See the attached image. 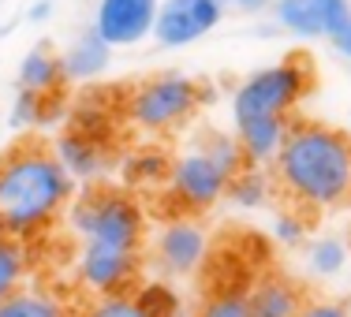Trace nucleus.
<instances>
[{
	"label": "nucleus",
	"mask_w": 351,
	"mask_h": 317,
	"mask_svg": "<svg viewBox=\"0 0 351 317\" xmlns=\"http://www.w3.org/2000/svg\"><path fill=\"white\" fill-rule=\"evenodd\" d=\"M221 8L236 15H258V12H269L273 0H221Z\"/></svg>",
	"instance_id": "25"
},
{
	"label": "nucleus",
	"mask_w": 351,
	"mask_h": 317,
	"mask_svg": "<svg viewBox=\"0 0 351 317\" xmlns=\"http://www.w3.org/2000/svg\"><path fill=\"white\" fill-rule=\"evenodd\" d=\"M71 231L79 239L75 254V277L86 291L97 295H120L138 280L142 257V210L128 194L116 190H86L71 205Z\"/></svg>",
	"instance_id": "1"
},
{
	"label": "nucleus",
	"mask_w": 351,
	"mask_h": 317,
	"mask_svg": "<svg viewBox=\"0 0 351 317\" xmlns=\"http://www.w3.org/2000/svg\"><path fill=\"white\" fill-rule=\"evenodd\" d=\"M0 138H4V123H0Z\"/></svg>",
	"instance_id": "28"
},
{
	"label": "nucleus",
	"mask_w": 351,
	"mask_h": 317,
	"mask_svg": "<svg viewBox=\"0 0 351 317\" xmlns=\"http://www.w3.org/2000/svg\"><path fill=\"white\" fill-rule=\"evenodd\" d=\"M108 60H112V49L105 45L101 38H97V30L90 27L86 34H79L68 45V53L60 56V68H64V79H75V82H90L97 79Z\"/></svg>",
	"instance_id": "12"
},
{
	"label": "nucleus",
	"mask_w": 351,
	"mask_h": 317,
	"mask_svg": "<svg viewBox=\"0 0 351 317\" xmlns=\"http://www.w3.org/2000/svg\"><path fill=\"white\" fill-rule=\"evenodd\" d=\"M198 317H250V299H247V288H221L213 291L210 299L202 303Z\"/></svg>",
	"instance_id": "20"
},
{
	"label": "nucleus",
	"mask_w": 351,
	"mask_h": 317,
	"mask_svg": "<svg viewBox=\"0 0 351 317\" xmlns=\"http://www.w3.org/2000/svg\"><path fill=\"white\" fill-rule=\"evenodd\" d=\"M30 15H34V19H45V15H49V4H45V0H41V4H38L34 12H30Z\"/></svg>",
	"instance_id": "27"
},
{
	"label": "nucleus",
	"mask_w": 351,
	"mask_h": 317,
	"mask_svg": "<svg viewBox=\"0 0 351 317\" xmlns=\"http://www.w3.org/2000/svg\"><path fill=\"white\" fill-rule=\"evenodd\" d=\"M161 0H97L94 30L108 49H131L154 38Z\"/></svg>",
	"instance_id": "9"
},
{
	"label": "nucleus",
	"mask_w": 351,
	"mask_h": 317,
	"mask_svg": "<svg viewBox=\"0 0 351 317\" xmlns=\"http://www.w3.org/2000/svg\"><path fill=\"white\" fill-rule=\"evenodd\" d=\"M60 82H64L60 56L49 53V49H30V53L19 60V90H23V94L49 97Z\"/></svg>",
	"instance_id": "14"
},
{
	"label": "nucleus",
	"mask_w": 351,
	"mask_h": 317,
	"mask_svg": "<svg viewBox=\"0 0 351 317\" xmlns=\"http://www.w3.org/2000/svg\"><path fill=\"white\" fill-rule=\"evenodd\" d=\"M269 12L288 34L306 41H332L351 23V0H273Z\"/></svg>",
	"instance_id": "8"
},
{
	"label": "nucleus",
	"mask_w": 351,
	"mask_h": 317,
	"mask_svg": "<svg viewBox=\"0 0 351 317\" xmlns=\"http://www.w3.org/2000/svg\"><path fill=\"white\" fill-rule=\"evenodd\" d=\"M221 19H224L221 0H161L154 38L165 49H187L206 34H213Z\"/></svg>",
	"instance_id": "7"
},
{
	"label": "nucleus",
	"mask_w": 351,
	"mask_h": 317,
	"mask_svg": "<svg viewBox=\"0 0 351 317\" xmlns=\"http://www.w3.org/2000/svg\"><path fill=\"white\" fill-rule=\"evenodd\" d=\"M56 161L64 164V172L71 179H94L105 164V153L90 131H71L56 142Z\"/></svg>",
	"instance_id": "13"
},
{
	"label": "nucleus",
	"mask_w": 351,
	"mask_h": 317,
	"mask_svg": "<svg viewBox=\"0 0 351 317\" xmlns=\"http://www.w3.org/2000/svg\"><path fill=\"white\" fill-rule=\"evenodd\" d=\"M75 179L56 153L41 146H19L0 157V236L34 239L71 202Z\"/></svg>",
	"instance_id": "2"
},
{
	"label": "nucleus",
	"mask_w": 351,
	"mask_h": 317,
	"mask_svg": "<svg viewBox=\"0 0 351 317\" xmlns=\"http://www.w3.org/2000/svg\"><path fill=\"white\" fill-rule=\"evenodd\" d=\"M210 254V236L195 220H169L154 239V262L169 277H191Z\"/></svg>",
	"instance_id": "10"
},
{
	"label": "nucleus",
	"mask_w": 351,
	"mask_h": 317,
	"mask_svg": "<svg viewBox=\"0 0 351 317\" xmlns=\"http://www.w3.org/2000/svg\"><path fill=\"white\" fill-rule=\"evenodd\" d=\"M348 257H351V246L344 239L325 236V239H314V243L306 246V269L322 280H332L348 269Z\"/></svg>",
	"instance_id": "17"
},
{
	"label": "nucleus",
	"mask_w": 351,
	"mask_h": 317,
	"mask_svg": "<svg viewBox=\"0 0 351 317\" xmlns=\"http://www.w3.org/2000/svg\"><path fill=\"white\" fill-rule=\"evenodd\" d=\"M265 198H269V183H265V176L254 168H243L228 183V202L239 205V210H262Z\"/></svg>",
	"instance_id": "19"
},
{
	"label": "nucleus",
	"mask_w": 351,
	"mask_h": 317,
	"mask_svg": "<svg viewBox=\"0 0 351 317\" xmlns=\"http://www.w3.org/2000/svg\"><path fill=\"white\" fill-rule=\"evenodd\" d=\"M0 317H71V314H68V306L56 295H49V291L23 288V291H15L8 303H0Z\"/></svg>",
	"instance_id": "15"
},
{
	"label": "nucleus",
	"mask_w": 351,
	"mask_h": 317,
	"mask_svg": "<svg viewBox=\"0 0 351 317\" xmlns=\"http://www.w3.org/2000/svg\"><path fill=\"white\" fill-rule=\"evenodd\" d=\"M250 317H299L303 314V291L284 277H262L254 288H247Z\"/></svg>",
	"instance_id": "11"
},
{
	"label": "nucleus",
	"mask_w": 351,
	"mask_h": 317,
	"mask_svg": "<svg viewBox=\"0 0 351 317\" xmlns=\"http://www.w3.org/2000/svg\"><path fill=\"white\" fill-rule=\"evenodd\" d=\"M273 239H280L284 246H299L306 239V224L299 220L295 213H280L277 220H273Z\"/></svg>",
	"instance_id": "22"
},
{
	"label": "nucleus",
	"mask_w": 351,
	"mask_h": 317,
	"mask_svg": "<svg viewBox=\"0 0 351 317\" xmlns=\"http://www.w3.org/2000/svg\"><path fill=\"white\" fill-rule=\"evenodd\" d=\"M311 90V68L303 60H280L269 68H258L247 75L232 94V120L254 123V120H284L288 112L303 101Z\"/></svg>",
	"instance_id": "5"
},
{
	"label": "nucleus",
	"mask_w": 351,
	"mask_h": 317,
	"mask_svg": "<svg viewBox=\"0 0 351 317\" xmlns=\"http://www.w3.org/2000/svg\"><path fill=\"white\" fill-rule=\"evenodd\" d=\"M332 45H337V53L344 56V60H351V23H348L344 30H340L337 38H332Z\"/></svg>",
	"instance_id": "26"
},
{
	"label": "nucleus",
	"mask_w": 351,
	"mask_h": 317,
	"mask_svg": "<svg viewBox=\"0 0 351 317\" xmlns=\"http://www.w3.org/2000/svg\"><path fill=\"white\" fill-rule=\"evenodd\" d=\"M299 317H351V310L337 299H317V303H306Z\"/></svg>",
	"instance_id": "24"
},
{
	"label": "nucleus",
	"mask_w": 351,
	"mask_h": 317,
	"mask_svg": "<svg viewBox=\"0 0 351 317\" xmlns=\"http://www.w3.org/2000/svg\"><path fill=\"white\" fill-rule=\"evenodd\" d=\"M169 168L172 164L165 161V157H138L135 164H131V179H146V183H154V179H169Z\"/></svg>",
	"instance_id": "23"
},
{
	"label": "nucleus",
	"mask_w": 351,
	"mask_h": 317,
	"mask_svg": "<svg viewBox=\"0 0 351 317\" xmlns=\"http://www.w3.org/2000/svg\"><path fill=\"white\" fill-rule=\"evenodd\" d=\"M27 269H30V254L19 239H8L0 236V303L23 291V280H27Z\"/></svg>",
	"instance_id": "16"
},
{
	"label": "nucleus",
	"mask_w": 351,
	"mask_h": 317,
	"mask_svg": "<svg viewBox=\"0 0 351 317\" xmlns=\"http://www.w3.org/2000/svg\"><path fill=\"white\" fill-rule=\"evenodd\" d=\"M247 168V157L236 135H206L198 146L180 153L169 168L172 198L183 210H210L224 194L228 183Z\"/></svg>",
	"instance_id": "4"
},
{
	"label": "nucleus",
	"mask_w": 351,
	"mask_h": 317,
	"mask_svg": "<svg viewBox=\"0 0 351 317\" xmlns=\"http://www.w3.org/2000/svg\"><path fill=\"white\" fill-rule=\"evenodd\" d=\"M198 101H202V86L191 82L187 75H157V79L135 86L128 116L146 131H169L176 123L191 120Z\"/></svg>",
	"instance_id": "6"
},
{
	"label": "nucleus",
	"mask_w": 351,
	"mask_h": 317,
	"mask_svg": "<svg viewBox=\"0 0 351 317\" xmlns=\"http://www.w3.org/2000/svg\"><path fill=\"white\" fill-rule=\"evenodd\" d=\"M12 127H38V123H49V97H41V94H15V101H12Z\"/></svg>",
	"instance_id": "21"
},
{
	"label": "nucleus",
	"mask_w": 351,
	"mask_h": 317,
	"mask_svg": "<svg viewBox=\"0 0 351 317\" xmlns=\"http://www.w3.org/2000/svg\"><path fill=\"white\" fill-rule=\"evenodd\" d=\"M273 164L280 187L311 210H337L351 198V138L337 127L295 123Z\"/></svg>",
	"instance_id": "3"
},
{
	"label": "nucleus",
	"mask_w": 351,
	"mask_h": 317,
	"mask_svg": "<svg viewBox=\"0 0 351 317\" xmlns=\"http://www.w3.org/2000/svg\"><path fill=\"white\" fill-rule=\"evenodd\" d=\"M79 317H154V314L135 291H120V295H97L94 303H86V310Z\"/></svg>",
	"instance_id": "18"
}]
</instances>
